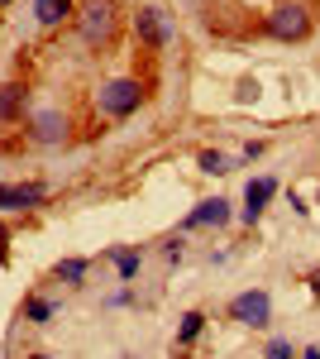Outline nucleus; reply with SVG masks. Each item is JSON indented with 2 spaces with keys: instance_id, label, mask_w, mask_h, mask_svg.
Returning <instances> with one entry per match:
<instances>
[{
  "instance_id": "f257e3e1",
  "label": "nucleus",
  "mask_w": 320,
  "mask_h": 359,
  "mask_svg": "<svg viewBox=\"0 0 320 359\" xmlns=\"http://www.w3.org/2000/svg\"><path fill=\"white\" fill-rule=\"evenodd\" d=\"M115 25H120L115 0H86V5H81V15H77V29H81V39H86L91 48L110 43V39H115Z\"/></svg>"
},
{
  "instance_id": "f03ea898",
  "label": "nucleus",
  "mask_w": 320,
  "mask_h": 359,
  "mask_svg": "<svg viewBox=\"0 0 320 359\" xmlns=\"http://www.w3.org/2000/svg\"><path fill=\"white\" fill-rule=\"evenodd\" d=\"M96 106H101V115H110V120H125V115H134L144 106V82L115 77V82H106L96 91Z\"/></svg>"
},
{
  "instance_id": "7ed1b4c3",
  "label": "nucleus",
  "mask_w": 320,
  "mask_h": 359,
  "mask_svg": "<svg viewBox=\"0 0 320 359\" xmlns=\"http://www.w3.org/2000/svg\"><path fill=\"white\" fill-rule=\"evenodd\" d=\"M263 25H267V34H272V39L296 43V39H306V34H311V10H306V5H277Z\"/></svg>"
},
{
  "instance_id": "20e7f679",
  "label": "nucleus",
  "mask_w": 320,
  "mask_h": 359,
  "mask_svg": "<svg viewBox=\"0 0 320 359\" xmlns=\"http://www.w3.org/2000/svg\"><path fill=\"white\" fill-rule=\"evenodd\" d=\"M230 321H239V326H267V321H272V297H267L263 287L239 292V297L230 302Z\"/></svg>"
},
{
  "instance_id": "39448f33",
  "label": "nucleus",
  "mask_w": 320,
  "mask_h": 359,
  "mask_svg": "<svg viewBox=\"0 0 320 359\" xmlns=\"http://www.w3.org/2000/svg\"><path fill=\"white\" fill-rule=\"evenodd\" d=\"M134 39L148 43V48H167V43H172V25H167V15L153 10V5H144V10L134 15Z\"/></svg>"
},
{
  "instance_id": "423d86ee",
  "label": "nucleus",
  "mask_w": 320,
  "mask_h": 359,
  "mask_svg": "<svg viewBox=\"0 0 320 359\" xmlns=\"http://www.w3.org/2000/svg\"><path fill=\"white\" fill-rule=\"evenodd\" d=\"M48 196L43 182H0V211H29Z\"/></svg>"
},
{
  "instance_id": "0eeeda50",
  "label": "nucleus",
  "mask_w": 320,
  "mask_h": 359,
  "mask_svg": "<svg viewBox=\"0 0 320 359\" xmlns=\"http://www.w3.org/2000/svg\"><path fill=\"white\" fill-rule=\"evenodd\" d=\"M277 192V182H272V177H253V182H249V187H244V225H253L258 221V216H263V206H267V196Z\"/></svg>"
},
{
  "instance_id": "6e6552de",
  "label": "nucleus",
  "mask_w": 320,
  "mask_h": 359,
  "mask_svg": "<svg viewBox=\"0 0 320 359\" xmlns=\"http://www.w3.org/2000/svg\"><path fill=\"white\" fill-rule=\"evenodd\" d=\"M225 221H230V201L225 196H211V201H201L187 221H182V230H206V225H225Z\"/></svg>"
},
{
  "instance_id": "1a4fd4ad",
  "label": "nucleus",
  "mask_w": 320,
  "mask_h": 359,
  "mask_svg": "<svg viewBox=\"0 0 320 359\" xmlns=\"http://www.w3.org/2000/svg\"><path fill=\"white\" fill-rule=\"evenodd\" d=\"M34 15H39L43 29H57V25H67V20H77V5H72V0H39Z\"/></svg>"
},
{
  "instance_id": "9d476101",
  "label": "nucleus",
  "mask_w": 320,
  "mask_h": 359,
  "mask_svg": "<svg viewBox=\"0 0 320 359\" xmlns=\"http://www.w3.org/2000/svg\"><path fill=\"white\" fill-rule=\"evenodd\" d=\"M29 130H34V139H39V144H57V139L67 135V120H62L57 111H39L34 120H29Z\"/></svg>"
},
{
  "instance_id": "9b49d317",
  "label": "nucleus",
  "mask_w": 320,
  "mask_h": 359,
  "mask_svg": "<svg viewBox=\"0 0 320 359\" xmlns=\"http://www.w3.org/2000/svg\"><path fill=\"white\" fill-rule=\"evenodd\" d=\"M20 115H25V86H20V82H5V86H0V120H5V125H15Z\"/></svg>"
},
{
  "instance_id": "f8f14e48",
  "label": "nucleus",
  "mask_w": 320,
  "mask_h": 359,
  "mask_svg": "<svg viewBox=\"0 0 320 359\" xmlns=\"http://www.w3.org/2000/svg\"><path fill=\"white\" fill-rule=\"evenodd\" d=\"M139 269H144V254L139 249H115V273H120V283H134Z\"/></svg>"
},
{
  "instance_id": "ddd939ff",
  "label": "nucleus",
  "mask_w": 320,
  "mask_h": 359,
  "mask_svg": "<svg viewBox=\"0 0 320 359\" xmlns=\"http://www.w3.org/2000/svg\"><path fill=\"white\" fill-rule=\"evenodd\" d=\"M57 316V302H48V297H29L25 302V321H34V326H48Z\"/></svg>"
},
{
  "instance_id": "4468645a",
  "label": "nucleus",
  "mask_w": 320,
  "mask_h": 359,
  "mask_svg": "<svg viewBox=\"0 0 320 359\" xmlns=\"http://www.w3.org/2000/svg\"><path fill=\"white\" fill-rule=\"evenodd\" d=\"M201 326H206V316H201V311H187L182 326H177V345H191V340L201 335Z\"/></svg>"
},
{
  "instance_id": "2eb2a0df",
  "label": "nucleus",
  "mask_w": 320,
  "mask_h": 359,
  "mask_svg": "<svg viewBox=\"0 0 320 359\" xmlns=\"http://www.w3.org/2000/svg\"><path fill=\"white\" fill-rule=\"evenodd\" d=\"M86 269H91V264H86V259H62V264H57V278H62V283H72V287H77L81 278H86Z\"/></svg>"
},
{
  "instance_id": "dca6fc26",
  "label": "nucleus",
  "mask_w": 320,
  "mask_h": 359,
  "mask_svg": "<svg viewBox=\"0 0 320 359\" xmlns=\"http://www.w3.org/2000/svg\"><path fill=\"white\" fill-rule=\"evenodd\" d=\"M201 172H230V158L215 154V149H206V154H201Z\"/></svg>"
},
{
  "instance_id": "f3484780",
  "label": "nucleus",
  "mask_w": 320,
  "mask_h": 359,
  "mask_svg": "<svg viewBox=\"0 0 320 359\" xmlns=\"http://www.w3.org/2000/svg\"><path fill=\"white\" fill-rule=\"evenodd\" d=\"M267 359H292V340H267Z\"/></svg>"
},
{
  "instance_id": "a211bd4d",
  "label": "nucleus",
  "mask_w": 320,
  "mask_h": 359,
  "mask_svg": "<svg viewBox=\"0 0 320 359\" xmlns=\"http://www.w3.org/2000/svg\"><path fill=\"white\" fill-rule=\"evenodd\" d=\"M301 359H320V345H306V350H301Z\"/></svg>"
},
{
  "instance_id": "6ab92c4d",
  "label": "nucleus",
  "mask_w": 320,
  "mask_h": 359,
  "mask_svg": "<svg viewBox=\"0 0 320 359\" xmlns=\"http://www.w3.org/2000/svg\"><path fill=\"white\" fill-rule=\"evenodd\" d=\"M5 240H10V235H5V230H0V259H5Z\"/></svg>"
},
{
  "instance_id": "aec40b11",
  "label": "nucleus",
  "mask_w": 320,
  "mask_h": 359,
  "mask_svg": "<svg viewBox=\"0 0 320 359\" xmlns=\"http://www.w3.org/2000/svg\"><path fill=\"white\" fill-rule=\"evenodd\" d=\"M34 359H53V355H34Z\"/></svg>"
},
{
  "instance_id": "412c9836",
  "label": "nucleus",
  "mask_w": 320,
  "mask_h": 359,
  "mask_svg": "<svg viewBox=\"0 0 320 359\" xmlns=\"http://www.w3.org/2000/svg\"><path fill=\"white\" fill-rule=\"evenodd\" d=\"M0 5H10V0H0Z\"/></svg>"
},
{
  "instance_id": "4be33fe9",
  "label": "nucleus",
  "mask_w": 320,
  "mask_h": 359,
  "mask_svg": "<svg viewBox=\"0 0 320 359\" xmlns=\"http://www.w3.org/2000/svg\"><path fill=\"white\" fill-rule=\"evenodd\" d=\"M316 287H320V278H316Z\"/></svg>"
}]
</instances>
